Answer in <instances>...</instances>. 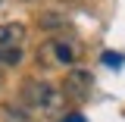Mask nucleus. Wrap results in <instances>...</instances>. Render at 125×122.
Masks as SVG:
<instances>
[{"label":"nucleus","mask_w":125,"mask_h":122,"mask_svg":"<svg viewBox=\"0 0 125 122\" xmlns=\"http://www.w3.org/2000/svg\"><path fill=\"white\" fill-rule=\"evenodd\" d=\"M19 97H22V103L28 110H38V113H50V110L60 103V91L50 81H44V78H28L22 85Z\"/></svg>","instance_id":"nucleus-1"},{"label":"nucleus","mask_w":125,"mask_h":122,"mask_svg":"<svg viewBox=\"0 0 125 122\" xmlns=\"http://www.w3.org/2000/svg\"><path fill=\"white\" fill-rule=\"evenodd\" d=\"M88 91H91V72H84V69H72V72L66 75V81H62V94L81 100V97H88Z\"/></svg>","instance_id":"nucleus-2"},{"label":"nucleus","mask_w":125,"mask_h":122,"mask_svg":"<svg viewBox=\"0 0 125 122\" xmlns=\"http://www.w3.org/2000/svg\"><path fill=\"white\" fill-rule=\"evenodd\" d=\"M47 53H50V60L60 63V66H72L75 63V44H69V41H50L47 44Z\"/></svg>","instance_id":"nucleus-3"},{"label":"nucleus","mask_w":125,"mask_h":122,"mask_svg":"<svg viewBox=\"0 0 125 122\" xmlns=\"http://www.w3.org/2000/svg\"><path fill=\"white\" fill-rule=\"evenodd\" d=\"M22 38H25V25H19V22H6V25H0V47L22 44Z\"/></svg>","instance_id":"nucleus-4"},{"label":"nucleus","mask_w":125,"mask_h":122,"mask_svg":"<svg viewBox=\"0 0 125 122\" xmlns=\"http://www.w3.org/2000/svg\"><path fill=\"white\" fill-rule=\"evenodd\" d=\"M22 63V47L10 44V47H0V66H16Z\"/></svg>","instance_id":"nucleus-5"},{"label":"nucleus","mask_w":125,"mask_h":122,"mask_svg":"<svg viewBox=\"0 0 125 122\" xmlns=\"http://www.w3.org/2000/svg\"><path fill=\"white\" fill-rule=\"evenodd\" d=\"M38 25H41V28H47V31H56V28H66V19H62V16H56V13H44L41 19H38Z\"/></svg>","instance_id":"nucleus-6"},{"label":"nucleus","mask_w":125,"mask_h":122,"mask_svg":"<svg viewBox=\"0 0 125 122\" xmlns=\"http://www.w3.org/2000/svg\"><path fill=\"white\" fill-rule=\"evenodd\" d=\"M0 113H3V119H6V122H31L19 107H10V103H3V110H0Z\"/></svg>","instance_id":"nucleus-7"},{"label":"nucleus","mask_w":125,"mask_h":122,"mask_svg":"<svg viewBox=\"0 0 125 122\" xmlns=\"http://www.w3.org/2000/svg\"><path fill=\"white\" fill-rule=\"evenodd\" d=\"M103 63H106V66H122L125 56H119V53H103Z\"/></svg>","instance_id":"nucleus-8"},{"label":"nucleus","mask_w":125,"mask_h":122,"mask_svg":"<svg viewBox=\"0 0 125 122\" xmlns=\"http://www.w3.org/2000/svg\"><path fill=\"white\" fill-rule=\"evenodd\" d=\"M60 122H84V116H78V113H72V116H66V119H60Z\"/></svg>","instance_id":"nucleus-9"},{"label":"nucleus","mask_w":125,"mask_h":122,"mask_svg":"<svg viewBox=\"0 0 125 122\" xmlns=\"http://www.w3.org/2000/svg\"><path fill=\"white\" fill-rule=\"evenodd\" d=\"M0 88H3V72H0Z\"/></svg>","instance_id":"nucleus-10"}]
</instances>
